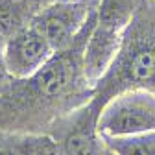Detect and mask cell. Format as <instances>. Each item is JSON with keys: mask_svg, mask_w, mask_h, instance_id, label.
I'll use <instances>...</instances> for the list:
<instances>
[{"mask_svg": "<svg viewBox=\"0 0 155 155\" xmlns=\"http://www.w3.org/2000/svg\"><path fill=\"white\" fill-rule=\"evenodd\" d=\"M6 63H4V57H0V80H2V76L6 74Z\"/></svg>", "mask_w": 155, "mask_h": 155, "instance_id": "cell-13", "label": "cell"}, {"mask_svg": "<svg viewBox=\"0 0 155 155\" xmlns=\"http://www.w3.org/2000/svg\"><path fill=\"white\" fill-rule=\"evenodd\" d=\"M65 151L67 155H100L102 148L96 133L89 126H81L67 137Z\"/></svg>", "mask_w": 155, "mask_h": 155, "instance_id": "cell-9", "label": "cell"}, {"mask_svg": "<svg viewBox=\"0 0 155 155\" xmlns=\"http://www.w3.org/2000/svg\"><path fill=\"white\" fill-rule=\"evenodd\" d=\"M72 74H74V68H72L70 61L65 55H57V52H55L30 78V81L39 96H43V98H55V96H59L67 89Z\"/></svg>", "mask_w": 155, "mask_h": 155, "instance_id": "cell-5", "label": "cell"}, {"mask_svg": "<svg viewBox=\"0 0 155 155\" xmlns=\"http://www.w3.org/2000/svg\"><path fill=\"white\" fill-rule=\"evenodd\" d=\"M0 155H57V146L50 137L0 135Z\"/></svg>", "mask_w": 155, "mask_h": 155, "instance_id": "cell-6", "label": "cell"}, {"mask_svg": "<svg viewBox=\"0 0 155 155\" xmlns=\"http://www.w3.org/2000/svg\"><path fill=\"white\" fill-rule=\"evenodd\" d=\"M18 24V18H17V13L15 9H11L9 6H4L0 4V31L4 35L13 31Z\"/></svg>", "mask_w": 155, "mask_h": 155, "instance_id": "cell-11", "label": "cell"}, {"mask_svg": "<svg viewBox=\"0 0 155 155\" xmlns=\"http://www.w3.org/2000/svg\"><path fill=\"white\" fill-rule=\"evenodd\" d=\"M96 131L100 137H127L155 131V94L131 89L113 98L102 111Z\"/></svg>", "mask_w": 155, "mask_h": 155, "instance_id": "cell-1", "label": "cell"}, {"mask_svg": "<svg viewBox=\"0 0 155 155\" xmlns=\"http://www.w3.org/2000/svg\"><path fill=\"white\" fill-rule=\"evenodd\" d=\"M55 54L46 37L33 26L17 30L6 43L4 63L8 74L18 80L30 78Z\"/></svg>", "mask_w": 155, "mask_h": 155, "instance_id": "cell-2", "label": "cell"}, {"mask_svg": "<svg viewBox=\"0 0 155 155\" xmlns=\"http://www.w3.org/2000/svg\"><path fill=\"white\" fill-rule=\"evenodd\" d=\"M133 11V0H104L98 13V21L105 24H113L118 28H126Z\"/></svg>", "mask_w": 155, "mask_h": 155, "instance_id": "cell-10", "label": "cell"}, {"mask_svg": "<svg viewBox=\"0 0 155 155\" xmlns=\"http://www.w3.org/2000/svg\"><path fill=\"white\" fill-rule=\"evenodd\" d=\"M98 15V13H96ZM122 28L100 22L96 18V24L91 30L85 46H83V57H81V67L83 74L89 85H96L105 72L114 63L116 55L122 48Z\"/></svg>", "mask_w": 155, "mask_h": 155, "instance_id": "cell-4", "label": "cell"}, {"mask_svg": "<svg viewBox=\"0 0 155 155\" xmlns=\"http://www.w3.org/2000/svg\"><path fill=\"white\" fill-rule=\"evenodd\" d=\"M114 155H155V131L127 135V137H102Z\"/></svg>", "mask_w": 155, "mask_h": 155, "instance_id": "cell-7", "label": "cell"}, {"mask_svg": "<svg viewBox=\"0 0 155 155\" xmlns=\"http://www.w3.org/2000/svg\"><path fill=\"white\" fill-rule=\"evenodd\" d=\"M126 76L133 83H148L155 78V48L142 46L135 50L126 63Z\"/></svg>", "mask_w": 155, "mask_h": 155, "instance_id": "cell-8", "label": "cell"}, {"mask_svg": "<svg viewBox=\"0 0 155 155\" xmlns=\"http://www.w3.org/2000/svg\"><path fill=\"white\" fill-rule=\"evenodd\" d=\"M6 43L8 39H4V33L0 31V57H4V50H6Z\"/></svg>", "mask_w": 155, "mask_h": 155, "instance_id": "cell-12", "label": "cell"}, {"mask_svg": "<svg viewBox=\"0 0 155 155\" xmlns=\"http://www.w3.org/2000/svg\"><path fill=\"white\" fill-rule=\"evenodd\" d=\"M91 11L80 2H57L39 13L31 26L41 31L57 52L78 37Z\"/></svg>", "mask_w": 155, "mask_h": 155, "instance_id": "cell-3", "label": "cell"}]
</instances>
